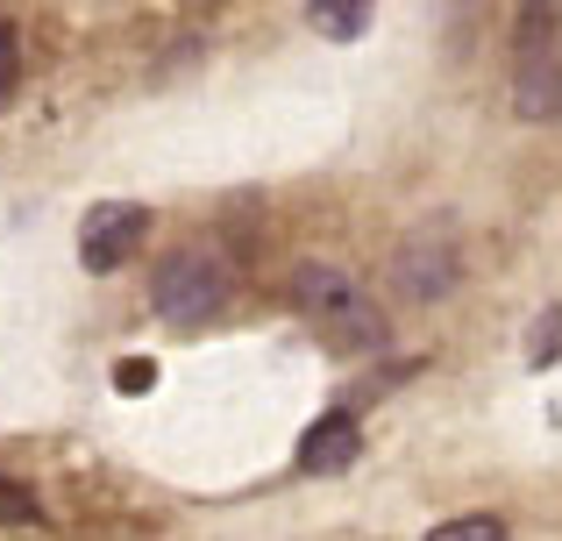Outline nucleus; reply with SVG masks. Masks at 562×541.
<instances>
[{
    "label": "nucleus",
    "mask_w": 562,
    "mask_h": 541,
    "mask_svg": "<svg viewBox=\"0 0 562 541\" xmlns=\"http://www.w3.org/2000/svg\"><path fill=\"white\" fill-rule=\"evenodd\" d=\"M150 385H157V363H143V357H128L114 371V392H150Z\"/></svg>",
    "instance_id": "f8f14e48"
},
{
    "label": "nucleus",
    "mask_w": 562,
    "mask_h": 541,
    "mask_svg": "<svg viewBox=\"0 0 562 541\" xmlns=\"http://www.w3.org/2000/svg\"><path fill=\"white\" fill-rule=\"evenodd\" d=\"M357 457H363L357 414H321L314 428L300 435V471H306V477H335V471H349Z\"/></svg>",
    "instance_id": "39448f33"
},
{
    "label": "nucleus",
    "mask_w": 562,
    "mask_h": 541,
    "mask_svg": "<svg viewBox=\"0 0 562 541\" xmlns=\"http://www.w3.org/2000/svg\"><path fill=\"white\" fill-rule=\"evenodd\" d=\"M143 236H150V207H136V200H108V207H93L86 228H79V264L93 278H108V271H122L128 257L143 250Z\"/></svg>",
    "instance_id": "20e7f679"
},
{
    "label": "nucleus",
    "mask_w": 562,
    "mask_h": 541,
    "mask_svg": "<svg viewBox=\"0 0 562 541\" xmlns=\"http://www.w3.org/2000/svg\"><path fill=\"white\" fill-rule=\"evenodd\" d=\"M306 14H314V29H321L328 43H357L363 29H371L378 0H306Z\"/></svg>",
    "instance_id": "0eeeda50"
},
{
    "label": "nucleus",
    "mask_w": 562,
    "mask_h": 541,
    "mask_svg": "<svg viewBox=\"0 0 562 541\" xmlns=\"http://www.w3.org/2000/svg\"><path fill=\"white\" fill-rule=\"evenodd\" d=\"M292 306H300V314L314 320V335L328 349H342V357H378V349L392 342L384 306L342 264H300L292 271Z\"/></svg>",
    "instance_id": "f257e3e1"
},
{
    "label": "nucleus",
    "mask_w": 562,
    "mask_h": 541,
    "mask_svg": "<svg viewBox=\"0 0 562 541\" xmlns=\"http://www.w3.org/2000/svg\"><path fill=\"white\" fill-rule=\"evenodd\" d=\"M435 541H506V520L498 514H463V520H441Z\"/></svg>",
    "instance_id": "1a4fd4ad"
},
{
    "label": "nucleus",
    "mask_w": 562,
    "mask_h": 541,
    "mask_svg": "<svg viewBox=\"0 0 562 541\" xmlns=\"http://www.w3.org/2000/svg\"><path fill=\"white\" fill-rule=\"evenodd\" d=\"M392 278H398L406 300H449V292H456V250H449V243H406L398 264H392Z\"/></svg>",
    "instance_id": "423d86ee"
},
{
    "label": "nucleus",
    "mask_w": 562,
    "mask_h": 541,
    "mask_svg": "<svg viewBox=\"0 0 562 541\" xmlns=\"http://www.w3.org/2000/svg\"><path fill=\"white\" fill-rule=\"evenodd\" d=\"M36 520H43L36 492H29L22 477H8V471H0V528H36Z\"/></svg>",
    "instance_id": "6e6552de"
},
{
    "label": "nucleus",
    "mask_w": 562,
    "mask_h": 541,
    "mask_svg": "<svg viewBox=\"0 0 562 541\" xmlns=\"http://www.w3.org/2000/svg\"><path fill=\"white\" fill-rule=\"evenodd\" d=\"M555 342H562V314L549 306V314L535 320V342H527V349H535V357H527V363H535V371H549V363H555Z\"/></svg>",
    "instance_id": "9b49d317"
},
{
    "label": "nucleus",
    "mask_w": 562,
    "mask_h": 541,
    "mask_svg": "<svg viewBox=\"0 0 562 541\" xmlns=\"http://www.w3.org/2000/svg\"><path fill=\"white\" fill-rule=\"evenodd\" d=\"M235 300V271L221 250H171L165 264L150 271V306L157 320H171V328H200V320H214L221 306Z\"/></svg>",
    "instance_id": "f03ea898"
},
{
    "label": "nucleus",
    "mask_w": 562,
    "mask_h": 541,
    "mask_svg": "<svg viewBox=\"0 0 562 541\" xmlns=\"http://www.w3.org/2000/svg\"><path fill=\"white\" fill-rule=\"evenodd\" d=\"M527 122H555L562 93H555V0H535L520 29V86H513Z\"/></svg>",
    "instance_id": "7ed1b4c3"
},
{
    "label": "nucleus",
    "mask_w": 562,
    "mask_h": 541,
    "mask_svg": "<svg viewBox=\"0 0 562 541\" xmlns=\"http://www.w3.org/2000/svg\"><path fill=\"white\" fill-rule=\"evenodd\" d=\"M14 86H22V36L0 22V108L14 100Z\"/></svg>",
    "instance_id": "9d476101"
}]
</instances>
